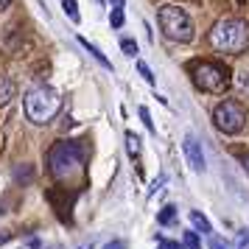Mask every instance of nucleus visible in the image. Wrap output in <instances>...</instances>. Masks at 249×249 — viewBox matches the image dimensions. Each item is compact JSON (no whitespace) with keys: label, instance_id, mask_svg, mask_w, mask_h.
I'll return each instance as SVG.
<instances>
[{"label":"nucleus","instance_id":"obj_1","mask_svg":"<svg viewBox=\"0 0 249 249\" xmlns=\"http://www.w3.org/2000/svg\"><path fill=\"white\" fill-rule=\"evenodd\" d=\"M210 45L218 53H244L249 48V23L238 17H227L210 28Z\"/></svg>","mask_w":249,"mask_h":249},{"label":"nucleus","instance_id":"obj_2","mask_svg":"<svg viewBox=\"0 0 249 249\" xmlns=\"http://www.w3.org/2000/svg\"><path fill=\"white\" fill-rule=\"evenodd\" d=\"M23 104H25V118L31 124L42 126V124H51L59 115V109H62V95L53 87L42 84V87H34V90L28 92Z\"/></svg>","mask_w":249,"mask_h":249},{"label":"nucleus","instance_id":"obj_3","mask_svg":"<svg viewBox=\"0 0 249 249\" xmlns=\"http://www.w3.org/2000/svg\"><path fill=\"white\" fill-rule=\"evenodd\" d=\"M157 20H160V28H162V34L174 39V42H191L193 36H196V28H193V20L191 14L179 9V6H160L157 9Z\"/></svg>","mask_w":249,"mask_h":249},{"label":"nucleus","instance_id":"obj_4","mask_svg":"<svg viewBox=\"0 0 249 249\" xmlns=\"http://www.w3.org/2000/svg\"><path fill=\"white\" fill-rule=\"evenodd\" d=\"M48 168L56 179H68L81 168V148L73 140H59L56 146L48 151Z\"/></svg>","mask_w":249,"mask_h":249},{"label":"nucleus","instance_id":"obj_5","mask_svg":"<svg viewBox=\"0 0 249 249\" xmlns=\"http://www.w3.org/2000/svg\"><path fill=\"white\" fill-rule=\"evenodd\" d=\"M193 84L202 92H224L230 87V73L215 62H196L193 65Z\"/></svg>","mask_w":249,"mask_h":249},{"label":"nucleus","instance_id":"obj_6","mask_svg":"<svg viewBox=\"0 0 249 249\" xmlns=\"http://www.w3.org/2000/svg\"><path fill=\"white\" fill-rule=\"evenodd\" d=\"M213 124H215V129L224 132V135H238V132L244 129V124H247V109H244V104L221 101L213 109Z\"/></svg>","mask_w":249,"mask_h":249},{"label":"nucleus","instance_id":"obj_7","mask_svg":"<svg viewBox=\"0 0 249 249\" xmlns=\"http://www.w3.org/2000/svg\"><path fill=\"white\" fill-rule=\"evenodd\" d=\"M182 151H185V160L196 174L204 171V151H202V143L196 140L193 135H185V143H182Z\"/></svg>","mask_w":249,"mask_h":249},{"label":"nucleus","instance_id":"obj_8","mask_svg":"<svg viewBox=\"0 0 249 249\" xmlns=\"http://www.w3.org/2000/svg\"><path fill=\"white\" fill-rule=\"evenodd\" d=\"M79 45L84 48V51H87V53H90V56L95 59V62H98V65H101L104 70H112V62H109V59L104 56V53H101V48H98V45H92V42L87 39V36H79Z\"/></svg>","mask_w":249,"mask_h":249},{"label":"nucleus","instance_id":"obj_9","mask_svg":"<svg viewBox=\"0 0 249 249\" xmlns=\"http://www.w3.org/2000/svg\"><path fill=\"white\" fill-rule=\"evenodd\" d=\"M191 224H193V232H204V235H213V227L210 221L204 218L199 210H191Z\"/></svg>","mask_w":249,"mask_h":249},{"label":"nucleus","instance_id":"obj_10","mask_svg":"<svg viewBox=\"0 0 249 249\" xmlns=\"http://www.w3.org/2000/svg\"><path fill=\"white\" fill-rule=\"evenodd\" d=\"M14 98V81L9 76H0V107Z\"/></svg>","mask_w":249,"mask_h":249},{"label":"nucleus","instance_id":"obj_11","mask_svg":"<svg viewBox=\"0 0 249 249\" xmlns=\"http://www.w3.org/2000/svg\"><path fill=\"white\" fill-rule=\"evenodd\" d=\"M126 151L129 157H140V137L135 132H126Z\"/></svg>","mask_w":249,"mask_h":249},{"label":"nucleus","instance_id":"obj_12","mask_svg":"<svg viewBox=\"0 0 249 249\" xmlns=\"http://www.w3.org/2000/svg\"><path fill=\"white\" fill-rule=\"evenodd\" d=\"M62 9H65V14L70 17V23H79L81 14H79V6H76V0H62Z\"/></svg>","mask_w":249,"mask_h":249},{"label":"nucleus","instance_id":"obj_13","mask_svg":"<svg viewBox=\"0 0 249 249\" xmlns=\"http://www.w3.org/2000/svg\"><path fill=\"white\" fill-rule=\"evenodd\" d=\"M174 218H177V207H174V204H168V207H162V213L157 215V221H160V224H171Z\"/></svg>","mask_w":249,"mask_h":249},{"label":"nucleus","instance_id":"obj_14","mask_svg":"<svg viewBox=\"0 0 249 249\" xmlns=\"http://www.w3.org/2000/svg\"><path fill=\"white\" fill-rule=\"evenodd\" d=\"M182 241H185V247L188 249H202V241H199V235H196L193 230H188V232L182 235Z\"/></svg>","mask_w":249,"mask_h":249},{"label":"nucleus","instance_id":"obj_15","mask_svg":"<svg viewBox=\"0 0 249 249\" xmlns=\"http://www.w3.org/2000/svg\"><path fill=\"white\" fill-rule=\"evenodd\" d=\"M137 70H140V76H143L148 84H154V81H157V79H154V73H151V68H148L146 62H137Z\"/></svg>","mask_w":249,"mask_h":249},{"label":"nucleus","instance_id":"obj_16","mask_svg":"<svg viewBox=\"0 0 249 249\" xmlns=\"http://www.w3.org/2000/svg\"><path fill=\"white\" fill-rule=\"evenodd\" d=\"M235 249H249V230H241L235 235Z\"/></svg>","mask_w":249,"mask_h":249},{"label":"nucleus","instance_id":"obj_17","mask_svg":"<svg viewBox=\"0 0 249 249\" xmlns=\"http://www.w3.org/2000/svg\"><path fill=\"white\" fill-rule=\"evenodd\" d=\"M121 48H124L126 56H137V42L135 39H121Z\"/></svg>","mask_w":249,"mask_h":249},{"label":"nucleus","instance_id":"obj_18","mask_svg":"<svg viewBox=\"0 0 249 249\" xmlns=\"http://www.w3.org/2000/svg\"><path fill=\"white\" fill-rule=\"evenodd\" d=\"M109 23H112V28H121V25H124V9H112Z\"/></svg>","mask_w":249,"mask_h":249},{"label":"nucleus","instance_id":"obj_19","mask_svg":"<svg viewBox=\"0 0 249 249\" xmlns=\"http://www.w3.org/2000/svg\"><path fill=\"white\" fill-rule=\"evenodd\" d=\"M137 112H140V121L146 124V129H148V132H154V121H151V115H148V109H146V107H140Z\"/></svg>","mask_w":249,"mask_h":249},{"label":"nucleus","instance_id":"obj_20","mask_svg":"<svg viewBox=\"0 0 249 249\" xmlns=\"http://www.w3.org/2000/svg\"><path fill=\"white\" fill-rule=\"evenodd\" d=\"M210 249H230V247H227L218 235H210Z\"/></svg>","mask_w":249,"mask_h":249},{"label":"nucleus","instance_id":"obj_21","mask_svg":"<svg viewBox=\"0 0 249 249\" xmlns=\"http://www.w3.org/2000/svg\"><path fill=\"white\" fill-rule=\"evenodd\" d=\"M162 182H165V177H160V179L154 182V185H151V191H148V196H154V193L160 191V185H162Z\"/></svg>","mask_w":249,"mask_h":249},{"label":"nucleus","instance_id":"obj_22","mask_svg":"<svg viewBox=\"0 0 249 249\" xmlns=\"http://www.w3.org/2000/svg\"><path fill=\"white\" fill-rule=\"evenodd\" d=\"M104 249H126V244L124 241H112V244H107Z\"/></svg>","mask_w":249,"mask_h":249},{"label":"nucleus","instance_id":"obj_23","mask_svg":"<svg viewBox=\"0 0 249 249\" xmlns=\"http://www.w3.org/2000/svg\"><path fill=\"white\" fill-rule=\"evenodd\" d=\"M112 3V9H124V0H109Z\"/></svg>","mask_w":249,"mask_h":249},{"label":"nucleus","instance_id":"obj_24","mask_svg":"<svg viewBox=\"0 0 249 249\" xmlns=\"http://www.w3.org/2000/svg\"><path fill=\"white\" fill-rule=\"evenodd\" d=\"M160 249H179V247H177V244H162Z\"/></svg>","mask_w":249,"mask_h":249},{"label":"nucleus","instance_id":"obj_25","mask_svg":"<svg viewBox=\"0 0 249 249\" xmlns=\"http://www.w3.org/2000/svg\"><path fill=\"white\" fill-rule=\"evenodd\" d=\"M9 3H12V0H0V9H6V6H9Z\"/></svg>","mask_w":249,"mask_h":249},{"label":"nucleus","instance_id":"obj_26","mask_svg":"<svg viewBox=\"0 0 249 249\" xmlns=\"http://www.w3.org/2000/svg\"><path fill=\"white\" fill-rule=\"evenodd\" d=\"M244 168L249 171V154H247V157H244Z\"/></svg>","mask_w":249,"mask_h":249},{"label":"nucleus","instance_id":"obj_27","mask_svg":"<svg viewBox=\"0 0 249 249\" xmlns=\"http://www.w3.org/2000/svg\"><path fill=\"white\" fill-rule=\"evenodd\" d=\"M6 238H9V235H6V232H0V244H3V241H6Z\"/></svg>","mask_w":249,"mask_h":249},{"label":"nucleus","instance_id":"obj_28","mask_svg":"<svg viewBox=\"0 0 249 249\" xmlns=\"http://www.w3.org/2000/svg\"><path fill=\"white\" fill-rule=\"evenodd\" d=\"M81 249H87V247H81Z\"/></svg>","mask_w":249,"mask_h":249}]
</instances>
